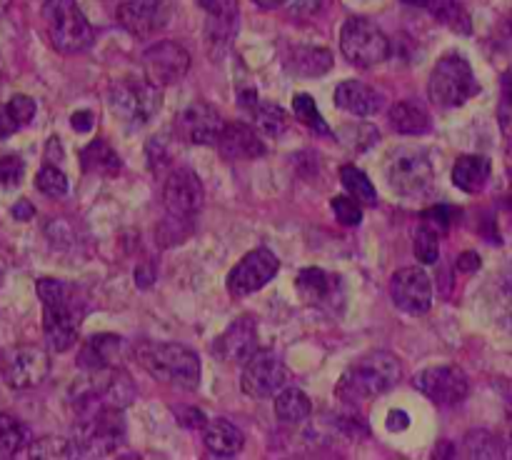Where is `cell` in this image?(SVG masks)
Instances as JSON below:
<instances>
[{
    "instance_id": "obj_1",
    "label": "cell",
    "mask_w": 512,
    "mask_h": 460,
    "mask_svg": "<svg viewBox=\"0 0 512 460\" xmlns=\"http://www.w3.org/2000/svg\"><path fill=\"white\" fill-rule=\"evenodd\" d=\"M35 288H38L40 300H43L45 340H48L50 350L65 353L78 340L80 325H83L90 308L88 298L70 280L40 278Z\"/></svg>"
},
{
    "instance_id": "obj_2",
    "label": "cell",
    "mask_w": 512,
    "mask_h": 460,
    "mask_svg": "<svg viewBox=\"0 0 512 460\" xmlns=\"http://www.w3.org/2000/svg\"><path fill=\"white\" fill-rule=\"evenodd\" d=\"M135 360L155 380L173 388L193 390L200 383V358L183 343H145L135 345Z\"/></svg>"
},
{
    "instance_id": "obj_3",
    "label": "cell",
    "mask_w": 512,
    "mask_h": 460,
    "mask_svg": "<svg viewBox=\"0 0 512 460\" xmlns=\"http://www.w3.org/2000/svg\"><path fill=\"white\" fill-rule=\"evenodd\" d=\"M400 378H403V363L393 353L375 350L345 370L338 383V395L345 403L358 405L375 395L388 393L393 385L400 383Z\"/></svg>"
},
{
    "instance_id": "obj_4",
    "label": "cell",
    "mask_w": 512,
    "mask_h": 460,
    "mask_svg": "<svg viewBox=\"0 0 512 460\" xmlns=\"http://www.w3.org/2000/svg\"><path fill=\"white\" fill-rule=\"evenodd\" d=\"M78 423H75V455L85 458H105L113 455L125 440V418L123 408L113 405H95V408L75 410Z\"/></svg>"
},
{
    "instance_id": "obj_5",
    "label": "cell",
    "mask_w": 512,
    "mask_h": 460,
    "mask_svg": "<svg viewBox=\"0 0 512 460\" xmlns=\"http://www.w3.org/2000/svg\"><path fill=\"white\" fill-rule=\"evenodd\" d=\"M480 93L473 68L458 53H448L435 63L428 80V95L438 108L453 110Z\"/></svg>"
},
{
    "instance_id": "obj_6",
    "label": "cell",
    "mask_w": 512,
    "mask_h": 460,
    "mask_svg": "<svg viewBox=\"0 0 512 460\" xmlns=\"http://www.w3.org/2000/svg\"><path fill=\"white\" fill-rule=\"evenodd\" d=\"M43 20L50 43L60 53H83L93 45L95 30L75 0H45Z\"/></svg>"
},
{
    "instance_id": "obj_7",
    "label": "cell",
    "mask_w": 512,
    "mask_h": 460,
    "mask_svg": "<svg viewBox=\"0 0 512 460\" xmlns=\"http://www.w3.org/2000/svg\"><path fill=\"white\" fill-rule=\"evenodd\" d=\"M110 108L113 115L128 128H140L158 115L163 105V93L158 85L143 78H125L110 90Z\"/></svg>"
},
{
    "instance_id": "obj_8",
    "label": "cell",
    "mask_w": 512,
    "mask_h": 460,
    "mask_svg": "<svg viewBox=\"0 0 512 460\" xmlns=\"http://www.w3.org/2000/svg\"><path fill=\"white\" fill-rule=\"evenodd\" d=\"M340 53L350 65L373 68L390 55V40L370 18L355 15L345 20L340 30Z\"/></svg>"
},
{
    "instance_id": "obj_9",
    "label": "cell",
    "mask_w": 512,
    "mask_h": 460,
    "mask_svg": "<svg viewBox=\"0 0 512 460\" xmlns=\"http://www.w3.org/2000/svg\"><path fill=\"white\" fill-rule=\"evenodd\" d=\"M435 180L433 160L423 148H398L388 160V183L395 193L415 195L428 193Z\"/></svg>"
},
{
    "instance_id": "obj_10",
    "label": "cell",
    "mask_w": 512,
    "mask_h": 460,
    "mask_svg": "<svg viewBox=\"0 0 512 460\" xmlns=\"http://www.w3.org/2000/svg\"><path fill=\"white\" fill-rule=\"evenodd\" d=\"M288 380V370L285 363L273 353V350H255L248 360H245L243 378H240V388L248 398L265 400L273 398Z\"/></svg>"
},
{
    "instance_id": "obj_11",
    "label": "cell",
    "mask_w": 512,
    "mask_h": 460,
    "mask_svg": "<svg viewBox=\"0 0 512 460\" xmlns=\"http://www.w3.org/2000/svg\"><path fill=\"white\" fill-rule=\"evenodd\" d=\"M50 373V358L38 345H15L3 353V380L15 390L43 383Z\"/></svg>"
},
{
    "instance_id": "obj_12",
    "label": "cell",
    "mask_w": 512,
    "mask_h": 460,
    "mask_svg": "<svg viewBox=\"0 0 512 460\" xmlns=\"http://www.w3.org/2000/svg\"><path fill=\"white\" fill-rule=\"evenodd\" d=\"M280 260L275 258L273 250L268 248H255L235 265L228 273V290L233 298H245V295L255 293L263 285L278 275Z\"/></svg>"
},
{
    "instance_id": "obj_13",
    "label": "cell",
    "mask_w": 512,
    "mask_h": 460,
    "mask_svg": "<svg viewBox=\"0 0 512 460\" xmlns=\"http://www.w3.org/2000/svg\"><path fill=\"white\" fill-rule=\"evenodd\" d=\"M163 203L168 215H173V218L193 220L205 203L203 180L190 168L173 170L168 180H165Z\"/></svg>"
},
{
    "instance_id": "obj_14",
    "label": "cell",
    "mask_w": 512,
    "mask_h": 460,
    "mask_svg": "<svg viewBox=\"0 0 512 460\" xmlns=\"http://www.w3.org/2000/svg\"><path fill=\"white\" fill-rule=\"evenodd\" d=\"M415 388L433 403L450 408V405H458L468 398L470 380L455 365H435V368H425L415 378Z\"/></svg>"
},
{
    "instance_id": "obj_15",
    "label": "cell",
    "mask_w": 512,
    "mask_h": 460,
    "mask_svg": "<svg viewBox=\"0 0 512 460\" xmlns=\"http://www.w3.org/2000/svg\"><path fill=\"white\" fill-rule=\"evenodd\" d=\"M190 68V53L175 40H160V43L150 45L143 53V70L148 80L158 88L163 85H173L185 78Z\"/></svg>"
},
{
    "instance_id": "obj_16",
    "label": "cell",
    "mask_w": 512,
    "mask_h": 460,
    "mask_svg": "<svg viewBox=\"0 0 512 460\" xmlns=\"http://www.w3.org/2000/svg\"><path fill=\"white\" fill-rule=\"evenodd\" d=\"M205 8V43L213 58H223L238 35V0H200Z\"/></svg>"
},
{
    "instance_id": "obj_17",
    "label": "cell",
    "mask_w": 512,
    "mask_h": 460,
    "mask_svg": "<svg viewBox=\"0 0 512 460\" xmlns=\"http://www.w3.org/2000/svg\"><path fill=\"white\" fill-rule=\"evenodd\" d=\"M173 5L170 0H128L118 8L115 18L133 38H150L168 25Z\"/></svg>"
},
{
    "instance_id": "obj_18",
    "label": "cell",
    "mask_w": 512,
    "mask_h": 460,
    "mask_svg": "<svg viewBox=\"0 0 512 460\" xmlns=\"http://www.w3.org/2000/svg\"><path fill=\"white\" fill-rule=\"evenodd\" d=\"M393 303L408 315H425L433 305V283L420 268H403L390 280Z\"/></svg>"
},
{
    "instance_id": "obj_19",
    "label": "cell",
    "mask_w": 512,
    "mask_h": 460,
    "mask_svg": "<svg viewBox=\"0 0 512 460\" xmlns=\"http://www.w3.org/2000/svg\"><path fill=\"white\" fill-rule=\"evenodd\" d=\"M223 118L208 103H193L175 118V133L195 145H215L223 130Z\"/></svg>"
},
{
    "instance_id": "obj_20",
    "label": "cell",
    "mask_w": 512,
    "mask_h": 460,
    "mask_svg": "<svg viewBox=\"0 0 512 460\" xmlns=\"http://www.w3.org/2000/svg\"><path fill=\"white\" fill-rule=\"evenodd\" d=\"M258 350V328L253 318H238L213 343V355L225 363H245Z\"/></svg>"
},
{
    "instance_id": "obj_21",
    "label": "cell",
    "mask_w": 512,
    "mask_h": 460,
    "mask_svg": "<svg viewBox=\"0 0 512 460\" xmlns=\"http://www.w3.org/2000/svg\"><path fill=\"white\" fill-rule=\"evenodd\" d=\"M300 298L313 308L333 310L340 308V280L325 273L323 268H303L295 278Z\"/></svg>"
},
{
    "instance_id": "obj_22",
    "label": "cell",
    "mask_w": 512,
    "mask_h": 460,
    "mask_svg": "<svg viewBox=\"0 0 512 460\" xmlns=\"http://www.w3.org/2000/svg\"><path fill=\"white\" fill-rule=\"evenodd\" d=\"M215 145L230 160H255L265 155V143L260 135L245 123H225Z\"/></svg>"
},
{
    "instance_id": "obj_23",
    "label": "cell",
    "mask_w": 512,
    "mask_h": 460,
    "mask_svg": "<svg viewBox=\"0 0 512 460\" xmlns=\"http://www.w3.org/2000/svg\"><path fill=\"white\" fill-rule=\"evenodd\" d=\"M335 105L340 110H345V113L368 118V115H375L378 110H383L385 100L370 85L360 83V80H345V83H340L335 88Z\"/></svg>"
},
{
    "instance_id": "obj_24",
    "label": "cell",
    "mask_w": 512,
    "mask_h": 460,
    "mask_svg": "<svg viewBox=\"0 0 512 460\" xmlns=\"http://www.w3.org/2000/svg\"><path fill=\"white\" fill-rule=\"evenodd\" d=\"M285 68L300 78H320L333 68V53L315 45H298L285 55Z\"/></svg>"
},
{
    "instance_id": "obj_25",
    "label": "cell",
    "mask_w": 512,
    "mask_h": 460,
    "mask_svg": "<svg viewBox=\"0 0 512 460\" xmlns=\"http://www.w3.org/2000/svg\"><path fill=\"white\" fill-rule=\"evenodd\" d=\"M203 440L208 453L215 455V458H233L245 445L243 433L230 420L223 418L210 420V423L203 425Z\"/></svg>"
},
{
    "instance_id": "obj_26",
    "label": "cell",
    "mask_w": 512,
    "mask_h": 460,
    "mask_svg": "<svg viewBox=\"0 0 512 460\" xmlns=\"http://www.w3.org/2000/svg\"><path fill=\"white\" fill-rule=\"evenodd\" d=\"M120 348H123V340L115 338V335H93L88 343L83 345L78 355V363L83 370H103V368H115L120 363Z\"/></svg>"
},
{
    "instance_id": "obj_27",
    "label": "cell",
    "mask_w": 512,
    "mask_h": 460,
    "mask_svg": "<svg viewBox=\"0 0 512 460\" xmlns=\"http://www.w3.org/2000/svg\"><path fill=\"white\" fill-rule=\"evenodd\" d=\"M490 170H493L490 158H483V155H463L453 165L455 188H460L463 193H480L485 188V183L490 180Z\"/></svg>"
},
{
    "instance_id": "obj_28",
    "label": "cell",
    "mask_w": 512,
    "mask_h": 460,
    "mask_svg": "<svg viewBox=\"0 0 512 460\" xmlns=\"http://www.w3.org/2000/svg\"><path fill=\"white\" fill-rule=\"evenodd\" d=\"M313 413V403H310L308 395L300 388H280L275 395V415H278L280 423H303Z\"/></svg>"
},
{
    "instance_id": "obj_29",
    "label": "cell",
    "mask_w": 512,
    "mask_h": 460,
    "mask_svg": "<svg viewBox=\"0 0 512 460\" xmlns=\"http://www.w3.org/2000/svg\"><path fill=\"white\" fill-rule=\"evenodd\" d=\"M30 445L28 425L20 423L15 415L0 413V458H18Z\"/></svg>"
},
{
    "instance_id": "obj_30",
    "label": "cell",
    "mask_w": 512,
    "mask_h": 460,
    "mask_svg": "<svg viewBox=\"0 0 512 460\" xmlns=\"http://www.w3.org/2000/svg\"><path fill=\"white\" fill-rule=\"evenodd\" d=\"M390 125L403 135H423L430 130V115L418 103L403 100L390 110Z\"/></svg>"
},
{
    "instance_id": "obj_31",
    "label": "cell",
    "mask_w": 512,
    "mask_h": 460,
    "mask_svg": "<svg viewBox=\"0 0 512 460\" xmlns=\"http://www.w3.org/2000/svg\"><path fill=\"white\" fill-rule=\"evenodd\" d=\"M80 163L88 173L98 175H118L120 170V158L113 148H110L105 140H93L90 145H85L83 155H80Z\"/></svg>"
},
{
    "instance_id": "obj_32",
    "label": "cell",
    "mask_w": 512,
    "mask_h": 460,
    "mask_svg": "<svg viewBox=\"0 0 512 460\" xmlns=\"http://www.w3.org/2000/svg\"><path fill=\"white\" fill-rule=\"evenodd\" d=\"M433 15L438 18V23H443L453 33H473V18H470L468 8L460 0H440L438 5H433Z\"/></svg>"
},
{
    "instance_id": "obj_33",
    "label": "cell",
    "mask_w": 512,
    "mask_h": 460,
    "mask_svg": "<svg viewBox=\"0 0 512 460\" xmlns=\"http://www.w3.org/2000/svg\"><path fill=\"white\" fill-rule=\"evenodd\" d=\"M463 448L468 458H505V443L490 430H470Z\"/></svg>"
},
{
    "instance_id": "obj_34",
    "label": "cell",
    "mask_w": 512,
    "mask_h": 460,
    "mask_svg": "<svg viewBox=\"0 0 512 460\" xmlns=\"http://www.w3.org/2000/svg\"><path fill=\"white\" fill-rule=\"evenodd\" d=\"M340 180H343V188L348 190L355 200H360V203L365 205L378 203L375 185L370 183V178L360 168H355V165H343V170H340Z\"/></svg>"
},
{
    "instance_id": "obj_35",
    "label": "cell",
    "mask_w": 512,
    "mask_h": 460,
    "mask_svg": "<svg viewBox=\"0 0 512 460\" xmlns=\"http://www.w3.org/2000/svg\"><path fill=\"white\" fill-rule=\"evenodd\" d=\"M293 113H295V118H298L303 125H308L313 133L323 135V138H330V135H333V133H330L328 123H325V118L320 115L318 105H315V100L310 98V95H305V93L295 95V98H293Z\"/></svg>"
},
{
    "instance_id": "obj_36",
    "label": "cell",
    "mask_w": 512,
    "mask_h": 460,
    "mask_svg": "<svg viewBox=\"0 0 512 460\" xmlns=\"http://www.w3.org/2000/svg\"><path fill=\"white\" fill-rule=\"evenodd\" d=\"M250 113H253L255 118V128L263 130V133L268 135H283L285 125H288V118H285V113L280 110V105L258 103V100H255V103L250 105Z\"/></svg>"
},
{
    "instance_id": "obj_37",
    "label": "cell",
    "mask_w": 512,
    "mask_h": 460,
    "mask_svg": "<svg viewBox=\"0 0 512 460\" xmlns=\"http://www.w3.org/2000/svg\"><path fill=\"white\" fill-rule=\"evenodd\" d=\"M35 185H38V190L43 195H48V198H65L68 195V175L60 170V165L55 163H45L43 168H40V173L35 175Z\"/></svg>"
},
{
    "instance_id": "obj_38",
    "label": "cell",
    "mask_w": 512,
    "mask_h": 460,
    "mask_svg": "<svg viewBox=\"0 0 512 460\" xmlns=\"http://www.w3.org/2000/svg\"><path fill=\"white\" fill-rule=\"evenodd\" d=\"M30 450V458H75V450H73V440H65L58 438V435H48V438H40L35 443L28 445Z\"/></svg>"
},
{
    "instance_id": "obj_39",
    "label": "cell",
    "mask_w": 512,
    "mask_h": 460,
    "mask_svg": "<svg viewBox=\"0 0 512 460\" xmlns=\"http://www.w3.org/2000/svg\"><path fill=\"white\" fill-rule=\"evenodd\" d=\"M413 248H415V258L425 265H433L438 263L440 258V238H438V230H433L430 225H420L415 230V238H413Z\"/></svg>"
},
{
    "instance_id": "obj_40",
    "label": "cell",
    "mask_w": 512,
    "mask_h": 460,
    "mask_svg": "<svg viewBox=\"0 0 512 460\" xmlns=\"http://www.w3.org/2000/svg\"><path fill=\"white\" fill-rule=\"evenodd\" d=\"M3 113L15 130L23 128V125H28L35 118V100L28 98V95H15V98L8 100Z\"/></svg>"
},
{
    "instance_id": "obj_41",
    "label": "cell",
    "mask_w": 512,
    "mask_h": 460,
    "mask_svg": "<svg viewBox=\"0 0 512 460\" xmlns=\"http://www.w3.org/2000/svg\"><path fill=\"white\" fill-rule=\"evenodd\" d=\"M455 218H458V208H453V205H433L423 213V223L438 233H448Z\"/></svg>"
},
{
    "instance_id": "obj_42",
    "label": "cell",
    "mask_w": 512,
    "mask_h": 460,
    "mask_svg": "<svg viewBox=\"0 0 512 460\" xmlns=\"http://www.w3.org/2000/svg\"><path fill=\"white\" fill-rule=\"evenodd\" d=\"M330 208H333L335 218L343 225H358L363 220V210L355 203L353 198H345V195H338V198L330 200Z\"/></svg>"
},
{
    "instance_id": "obj_43",
    "label": "cell",
    "mask_w": 512,
    "mask_h": 460,
    "mask_svg": "<svg viewBox=\"0 0 512 460\" xmlns=\"http://www.w3.org/2000/svg\"><path fill=\"white\" fill-rule=\"evenodd\" d=\"M23 175H25L23 158H18V155H5V158H0V185L13 188V185H18L20 180H23Z\"/></svg>"
},
{
    "instance_id": "obj_44",
    "label": "cell",
    "mask_w": 512,
    "mask_h": 460,
    "mask_svg": "<svg viewBox=\"0 0 512 460\" xmlns=\"http://www.w3.org/2000/svg\"><path fill=\"white\" fill-rule=\"evenodd\" d=\"M178 420H180V425H183V428H188V430L203 428V425L208 423V420H205V415H203V410H200V408H178Z\"/></svg>"
},
{
    "instance_id": "obj_45",
    "label": "cell",
    "mask_w": 512,
    "mask_h": 460,
    "mask_svg": "<svg viewBox=\"0 0 512 460\" xmlns=\"http://www.w3.org/2000/svg\"><path fill=\"white\" fill-rule=\"evenodd\" d=\"M500 310H503L505 323L512 328V273L505 275L503 288H500Z\"/></svg>"
},
{
    "instance_id": "obj_46",
    "label": "cell",
    "mask_w": 512,
    "mask_h": 460,
    "mask_svg": "<svg viewBox=\"0 0 512 460\" xmlns=\"http://www.w3.org/2000/svg\"><path fill=\"white\" fill-rule=\"evenodd\" d=\"M328 5V0H298V3L293 5V13L298 15V18H313L315 13H320V10Z\"/></svg>"
},
{
    "instance_id": "obj_47",
    "label": "cell",
    "mask_w": 512,
    "mask_h": 460,
    "mask_svg": "<svg viewBox=\"0 0 512 460\" xmlns=\"http://www.w3.org/2000/svg\"><path fill=\"white\" fill-rule=\"evenodd\" d=\"M93 123H95V115L90 113V110H75V113L70 115V125H73L78 133H88V130H93Z\"/></svg>"
},
{
    "instance_id": "obj_48",
    "label": "cell",
    "mask_w": 512,
    "mask_h": 460,
    "mask_svg": "<svg viewBox=\"0 0 512 460\" xmlns=\"http://www.w3.org/2000/svg\"><path fill=\"white\" fill-rule=\"evenodd\" d=\"M480 255L475 253V250H465L463 255L458 258V270H463V273H475V270H480Z\"/></svg>"
},
{
    "instance_id": "obj_49",
    "label": "cell",
    "mask_w": 512,
    "mask_h": 460,
    "mask_svg": "<svg viewBox=\"0 0 512 460\" xmlns=\"http://www.w3.org/2000/svg\"><path fill=\"white\" fill-rule=\"evenodd\" d=\"M385 423H388V430H393V433H400V430H405L410 425V418L408 415L403 413V410H390V415H388V420H385Z\"/></svg>"
},
{
    "instance_id": "obj_50",
    "label": "cell",
    "mask_w": 512,
    "mask_h": 460,
    "mask_svg": "<svg viewBox=\"0 0 512 460\" xmlns=\"http://www.w3.org/2000/svg\"><path fill=\"white\" fill-rule=\"evenodd\" d=\"M512 115V68L503 75V118Z\"/></svg>"
},
{
    "instance_id": "obj_51",
    "label": "cell",
    "mask_w": 512,
    "mask_h": 460,
    "mask_svg": "<svg viewBox=\"0 0 512 460\" xmlns=\"http://www.w3.org/2000/svg\"><path fill=\"white\" fill-rule=\"evenodd\" d=\"M35 215L33 205L28 203V200H20V203L13 205V218L15 220H30Z\"/></svg>"
},
{
    "instance_id": "obj_52",
    "label": "cell",
    "mask_w": 512,
    "mask_h": 460,
    "mask_svg": "<svg viewBox=\"0 0 512 460\" xmlns=\"http://www.w3.org/2000/svg\"><path fill=\"white\" fill-rule=\"evenodd\" d=\"M135 283H138L140 288H150V285L155 283V270L153 268H138L135 270Z\"/></svg>"
},
{
    "instance_id": "obj_53",
    "label": "cell",
    "mask_w": 512,
    "mask_h": 460,
    "mask_svg": "<svg viewBox=\"0 0 512 460\" xmlns=\"http://www.w3.org/2000/svg\"><path fill=\"white\" fill-rule=\"evenodd\" d=\"M45 158H48L45 163H53V160H58V163H60V160H63V150H60V140L58 138H53L48 143V153H45Z\"/></svg>"
},
{
    "instance_id": "obj_54",
    "label": "cell",
    "mask_w": 512,
    "mask_h": 460,
    "mask_svg": "<svg viewBox=\"0 0 512 460\" xmlns=\"http://www.w3.org/2000/svg\"><path fill=\"white\" fill-rule=\"evenodd\" d=\"M13 130H15V128L8 123V118H5L3 110H0V138H8V135L13 133Z\"/></svg>"
},
{
    "instance_id": "obj_55",
    "label": "cell",
    "mask_w": 512,
    "mask_h": 460,
    "mask_svg": "<svg viewBox=\"0 0 512 460\" xmlns=\"http://www.w3.org/2000/svg\"><path fill=\"white\" fill-rule=\"evenodd\" d=\"M500 33H503V40H505V43L512 45V13L508 15V18H505L503 30H500Z\"/></svg>"
},
{
    "instance_id": "obj_56",
    "label": "cell",
    "mask_w": 512,
    "mask_h": 460,
    "mask_svg": "<svg viewBox=\"0 0 512 460\" xmlns=\"http://www.w3.org/2000/svg\"><path fill=\"white\" fill-rule=\"evenodd\" d=\"M255 5H260V8L270 10V8H278V5H283L285 0H253Z\"/></svg>"
},
{
    "instance_id": "obj_57",
    "label": "cell",
    "mask_w": 512,
    "mask_h": 460,
    "mask_svg": "<svg viewBox=\"0 0 512 460\" xmlns=\"http://www.w3.org/2000/svg\"><path fill=\"white\" fill-rule=\"evenodd\" d=\"M405 5H415V8H433L435 0H403Z\"/></svg>"
},
{
    "instance_id": "obj_58",
    "label": "cell",
    "mask_w": 512,
    "mask_h": 460,
    "mask_svg": "<svg viewBox=\"0 0 512 460\" xmlns=\"http://www.w3.org/2000/svg\"><path fill=\"white\" fill-rule=\"evenodd\" d=\"M3 275H5V265H3V260H0V280H3Z\"/></svg>"
},
{
    "instance_id": "obj_59",
    "label": "cell",
    "mask_w": 512,
    "mask_h": 460,
    "mask_svg": "<svg viewBox=\"0 0 512 460\" xmlns=\"http://www.w3.org/2000/svg\"><path fill=\"white\" fill-rule=\"evenodd\" d=\"M510 450H512V440H510ZM512 455V453H510Z\"/></svg>"
}]
</instances>
